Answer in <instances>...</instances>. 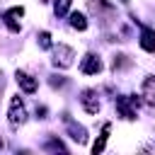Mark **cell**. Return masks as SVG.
I'll return each instance as SVG.
<instances>
[{
    "label": "cell",
    "mask_w": 155,
    "mask_h": 155,
    "mask_svg": "<svg viewBox=\"0 0 155 155\" xmlns=\"http://www.w3.org/2000/svg\"><path fill=\"white\" fill-rule=\"evenodd\" d=\"M2 19H5V24H7V29L12 31V34H19V22H17V17H12V15H2Z\"/></svg>",
    "instance_id": "4fadbf2b"
},
{
    "label": "cell",
    "mask_w": 155,
    "mask_h": 155,
    "mask_svg": "<svg viewBox=\"0 0 155 155\" xmlns=\"http://www.w3.org/2000/svg\"><path fill=\"white\" fill-rule=\"evenodd\" d=\"M41 2H48V0H41Z\"/></svg>",
    "instance_id": "e0dca14e"
},
{
    "label": "cell",
    "mask_w": 155,
    "mask_h": 155,
    "mask_svg": "<svg viewBox=\"0 0 155 155\" xmlns=\"http://www.w3.org/2000/svg\"><path fill=\"white\" fill-rule=\"evenodd\" d=\"M17 85H19V87H22L24 92H34V90H36V80H34L31 75L22 73V70L17 73Z\"/></svg>",
    "instance_id": "9c48e42d"
},
{
    "label": "cell",
    "mask_w": 155,
    "mask_h": 155,
    "mask_svg": "<svg viewBox=\"0 0 155 155\" xmlns=\"http://www.w3.org/2000/svg\"><path fill=\"white\" fill-rule=\"evenodd\" d=\"M109 131H111V124H104V126H102V133H99V138H97V143L92 145V153H94V155H99V153L104 150L107 138H109Z\"/></svg>",
    "instance_id": "30bf717a"
},
{
    "label": "cell",
    "mask_w": 155,
    "mask_h": 155,
    "mask_svg": "<svg viewBox=\"0 0 155 155\" xmlns=\"http://www.w3.org/2000/svg\"><path fill=\"white\" fill-rule=\"evenodd\" d=\"M70 27L78 29V31H85V29H87V17H85L82 12H73V15H70Z\"/></svg>",
    "instance_id": "8fae6325"
},
{
    "label": "cell",
    "mask_w": 155,
    "mask_h": 155,
    "mask_svg": "<svg viewBox=\"0 0 155 155\" xmlns=\"http://www.w3.org/2000/svg\"><path fill=\"white\" fill-rule=\"evenodd\" d=\"M140 94H143V102H148V104L155 107V78H153V75L143 80V90H140Z\"/></svg>",
    "instance_id": "ba28073f"
},
{
    "label": "cell",
    "mask_w": 155,
    "mask_h": 155,
    "mask_svg": "<svg viewBox=\"0 0 155 155\" xmlns=\"http://www.w3.org/2000/svg\"><path fill=\"white\" fill-rule=\"evenodd\" d=\"M39 46L41 48H51V34L48 31H41L39 34Z\"/></svg>",
    "instance_id": "5bb4252c"
},
{
    "label": "cell",
    "mask_w": 155,
    "mask_h": 155,
    "mask_svg": "<svg viewBox=\"0 0 155 155\" xmlns=\"http://www.w3.org/2000/svg\"><path fill=\"white\" fill-rule=\"evenodd\" d=\"M140 48L148 53L155 51V31L150 27H140Z\"/></svg>",
    "instance_id": "8992f818"
},
{
    "label": "cell",
    "mask_w": 155,
    "mask_h": 155,
    "mask_svg": "<svg viewBox=\"0 0 155 155\" xmlns=\"http://www.w3.org/2000/svg\"><path fill=\"white\" fill-rule=\"evenodd\" d=\"M80 104L87 114H97L99 111V99H97V92L94 90H82L80 94Z\"/></svg>",
    "instance_id": "277c9868"
},
{
    "label": "cell",
    "mask_w": 155,
    "mask_h": 155,
    "mask_svg": "<svg viewBox=\"0 0 155 155\" xmlns=\"http://www.w3.org/2000/svg\"><path fill=\"white\" fill-rule=\"evenodd\" d=\"M65 126H68V133H70V138H73V140H78V143H85V140H87V131H85L80 124H75V121L65 119Z\"/></svg>",
    "instance_id": "52a82bcc"
},
{
    "label": "cell",
    "mask_w": 155,
    "mask_h": 155,
    "mask_svg": "<svg viewBox=\"0 0 155 155\" xmlns=\"http://www.w3.org/2000/svg\"><path fill=\"white\" fill-rule=\"evenodd\" d=\"M48 148H56V150H65V145H63L61 140H51V143H48Z\"/></svg>",
    "instance_id": "2e32d148"
},
{
    "label": "cell",
    "mask_w": 155,
    "mask_h": 155,
    "mask_svg": "<svg viewBox=\"0 0 155 155\" xmlns=\"http://www.w3.org/2000/svg\"><path fill=\"white\" fill-rule=\"evenodd\" d=\"M7 15H12V17H17V19H19V17L24 15V7H12V10H7Z\"/></svg>",
    "instance_id": "9a60e30c"
},
{
    "label": "cell",
    "mask_w": 155,
    "mask_h": 155,
    "mask_svg": "<svg viewBox=\"0 0 155 155\" xmlns=\"http://www.w3.org/2000/svg\"><path fill=\"white\" fill-rule=\"evenodd\" d=\"M80 70H82L85 75H97V73L102 70V61H99L94 53H87V56L82 58V63H80Z\"/></svg>",
    "instance_id": "5b68a950"
},
{
    "label": "cell",
    "mask_w": 155,
    "mask_h": 155,
    "mask_svg": "<svg viewBox=\"0 0 155 155\" xmlns=\"http://www.w3.org/2000/svg\"><path fill=\"white\" fill-rule=\"evenodd\" d=\"M140 99L138 97H116V111L124 116V119H136V109H138Z\"/></svg>",
    "instance_id": "7a4b0ae2"
},
{
    "label": "cell",
    "mask_w": 155,
    "mask_h": 155,
    "mask_svg": "<svg viewBox=\"0 0 155 155\" xmlns=\"http://www.w3.org/2000/svg\"><path fill=\"white\" fill-rule=\"evenodd\" d=\"M10 124L12 126H19V124H24L27 121V109H24V104H22V99L19 97H12V102H10Z\"/></svg>",
    "instance_id": "3957f363"
},
{
    "label": "cell",
    "mask_w": 155,
    "mask_h": 155,
    "mask_svg": "<svg viewBox=\"0 0 155 155\" xmlns=\"http://www.w3.org/2000/svg\"><path fill=\"white\" fill-rule=\"evenodd\" d=\"M73 58H75V51L65 44H58L53 48V65L56 68H70L73 65Z\"/></svg>",
    "instance_id": "6da1fadb"
},
{
    "label": "cell",
    "mask_w": 155,
    "mask_h": 155,
    "mask_svg": "<svg viewBox=\"0 0 155 155\" xmlns=\"http://www.w3.org/2000/svg\"><path fill=\"white\" fill-rule=\"evenodd\" d=\"M68 10H70V0H56V5H53L56 17H65V15H68Z\"/></svg>",
    "instance_id": "7c38bea8"
},
{
    "label": "cell",
    "mask_w": 155,
    "mask_h": 155,
    "mask_svg": "<svg viewBox=\"0 0 155 155\" xmlns=\"http://www.w3.org/2000/svg\"><path fill=\"white\" fill-rule=\"evenodd\" d=\"M0 148H2V140H0Z\"/></svg>",
    "instance_id": "ac0fdd59"
}]
</instances>
